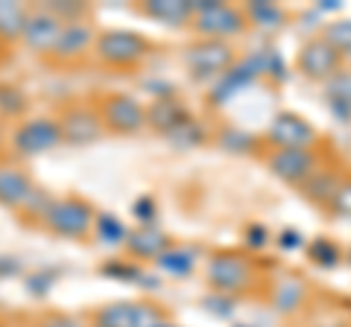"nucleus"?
Masks as SVG:
<instances>
[{
	"instance_id": "obj_29",
	"label": "nucleus",
	"mask_w": 351,
	"mask_h": 327,
	"mask_svg": "<svg viewBox=\"0 0 351 327\" xmlns=\"http://www.w3.org/2000/svg\"><path fill=\"white\" fill-rule=\"evenodd\" d=\"M328 213L337 216V220L351 222V172H346L343 181H339L334 199H331V205H328Z\"/></svg>"
},
{
	"instance_id": "obj_23",
	"label": "nucleus",
	"mask_w": 351,
	"mask_h": 327,
	"mask_svg": "<svg viewBox=\"0 0 351 327\" xmlns=\"http://www.w3.org/2000/svg\"><path fill=\"white\" fill-rule=\"evenodd\" d=\"M188 117V108H184L176 96H158L156 103L147 108V126L158 129L161 135H167L176 123H182V120Z\"/></svg>"
},
{
	"instance_id": "obj_3",
	"label": "nucleus",
	"mask_w": 351,
	"mask_h": 327,
	"mask_svg": "<svg viewBox=\"0 0 351 327\" xmlns=\"http://www.w3.org/2000/svg\"><path fill=\"white\" fill-rule=\"evenodd\" d=\"M193 32L211 41H232L249 29L243 6L226 0H193Z\"/></svg>"
},
{
	"instance_id": "obj_17",
	"label": "nucleus",
	"mask_w": 351,
	"mask_h": 327,
	"mask_svg": "<svg viewBox=\"0 0 351 327\" xmlns=\"http://www.w3.org/2000/svg\"><path fill=\"white\" fill-rule=\"evenodd\" d=\"M258 79V70H255V64H252L249 59L246 62H237L232 70H228L223 79H217L214 85H211V105H228L234 100V96L243 91V88H249L252 82Z\"/></svg>"
},
{
	"instance_id": "obj_33",
	"label": "nucleus",
	"mask_w": 351,
	"mask_h": 327,
	"mask_svg": "<svg viewBox=\"0 0 351 327\" xmlns=\"http://www.w3.org/2000/svg\"><path fill=\"white\" fill-rule=\"evenodd\" d=\"M3 50H6V44H3V41H0V59H3Z\"/></svg>"
},
{
	"instance_id": "obj_9",
	"label": "nucleus",
	"mask_w": 351,
	"mask_h": 327,
	"mask_svg": "<svg viewBox=\"0 0 351 327\" xmlns=\"http://www.w3.org/2000/svg\"><path fill=\"white\" fill-rule=\"evenodd\" d=\"M62 129L56 117L38 114L29 120H21L12 132V152L18 158H38L44 152H53L62 146Z\"/></svg>"
},
{
	"instance_id": "obj_16",
	"label": "nucleus",
	"mask_w": 351,
	"mask_h": 327,
	"mask_svg": "<svg viewBox=\"0 0 351 327\" xmlns=\"http://www.w3.org/2000/svg\"><path fill=\"white\" fill-rule=\"evenodd\" d=\"M173 243H170V237L161 231V228L156 225H135V228H129V237H126V252L132 260H156L167 252Z\"/></svg>"
},
{
	"instance_id": "obj_14",
	"label": "nucleus",
	"mask_w": 351,
	"mask_h": 327,
	"mask_svg": "<svg viewBox=\"0 0 351 327\" xmlns=\"http://www.w3.org/2000/svg\"><path fill=\"white\" fill-rule=\"evenodd\" d=\"M62 32H64V21L59 15H53L47 6H38L29 12L27 29H24V36H21V44H24L29 53H36V56H53Z\"/></svg>"
},
{
	"instance_id": "obj_7",
	"label": "nucleus",
	"mask_w": 351,
	"mask_h": 327,
	"mask_svg": "<svg viewBox=\"0 0 351 327\" xmlns=\"http://www.w3.org/2000/svg\"><path fill=\"white\" fill-rule=\"evenodd\" d=\"M47 202H50V196H44L24 170L0 164V208H9L15 213H32L38 222Z\"/></svg>"
},
{
	"instance_id": "obj_35",
	"label": "nucleus",
	"mask_w": 351,
	"mask_h": 327,
	"mask_svg": "<svg viewBox=\"0 0 351 327\" xmlns=\"http://www.w3.org/2000/svg\"><path fill=\"white\" fill-rule=\"evenodd\" d=\"M0 327H9V324H6V322H0Z\"/></svg>"
},
{
	"instance_id": "obj_20",
	"label": "nucleus",
	"mask_w": 351,
	"mask_h": 327,
	"mask_svg": "<svg viewBox=\"0 0 351 327\" xmlns=\"http://www.w3.org/2000/svg\"><path fill=\"white\" fill-rule=\"evenodd\" d=\"M196 266H199V252L191 246H170L158 260H156V269L164 272L170 278H191Z\"/></svg>"
},
{
	"instance_id": "obj_30",
	"label": "nucleus",
	"mask_w": 351,
	"mask_h": 327,
	"mask_svg": "<svg viewBox=\"0 0 351 327\" xmlns=\"http://www.w3.org/2000/svg\"><path fill=\"white\" fill-rule=\"evenodd\" d=\"M311 254L319 260V266H337L339 263V248L325 237H316L311 243Z\"/></svg>"
},
{
	"instance_id": "obj_19",
	"label": "nucleus",
	"mask_w": 351,
	"mask_h": 327,
	"mask_svg": "<svg viewBox=\"0 0 351 327\" xmlns=\"http://www.w3.org/2000/svg\"><path fill=\"white\" fill-rule=\"evenodd\" d=\"M307 298H311V289L302 278H281L276 287H272V307H276L281 315H293L299 313Z\"/></svg>"
},
{
	"instance_id": "obj_25",
	"label": "nucleus",
	"mask_w": 351,
	"mask_h": 327,
	"mask_svg": "<svg viewBox=\"0 0 351 327\" xmlns=\"http://www.w3.org/2000/svg\"><path fill=\"white\" fill-rule=\"evenodd\" d=\"M243 12L249 27L258 29H281V24L287 21V12L278 3H267V0H249V3H243Z\"/></svg>"
},
{
	"instance_id": "obj_8",
	"label": "nucleus",
	"mask_w": 351,
	"mask_h": 327,
	"mask_svg": "<svg viewBox=\"0 0 351 327\" xmlns=\"http://www.w3.org/2000/svg\"><path fill=\"white\" fill-rule=\"evenodd\" d=\"M106 126V135L132 138L147 129V105L132 94H106V100L97 103Z\"/></svg>"
},
{
	"instance_id": "obj_24",
	"label": "nucleus",
	"mask_w": 351,
	"mask_h": 327,
	"mask_svg": "<svg viewBox=\"0 0 351 327\" xmlns=\"http://www.w3.org/2000/svg\"><path fill=\"white\" fill-rule=\"evenodd\" d=\"M91 237H97V243L106 248H123L126 237H129V225L112 211H97V222H94Z\"/></svg>"
},
{
	"instance_id": "obj_22",
	"label": "nucleus",
	"mask_w": 351,
	"mask_h": 327,
	"mask_svg": "<svg viewBox=\"0 0 351 327\" xmlns=\"http://www.w3.org/2000/svg\"><path fill=\"white\" fill-rule=\"evenodd\" d=\"M32 9L27 3H18V0H0V41L3 44H12V41H21L27 29Z\"/></svg>"
},
{
	"instance_id": "obj_36",
	"label": "nucleus",
	"mask_w": 351,
	"mask_h": 327,
	"mask_svg": "<svg viewBox=\"0 0 351 327\" xmlns=\"http://www.w3.org/2000/svg\"><path fill=\"white\" fill-rule=\"evenodd\" d=\"M237 327H252V324H237Z\"/></svg>"
},
{
	"instance_id": "obj_11",
	"label": "nucleus",
	"mask_w": 351,
	"mask_h": 327,
	"mask_svg": "<svg viewBox=\"0 0 351 327\" xmlns=\"http://www.w3.org/2000/svg\"><path fill=\"white\" fill-rule=\"evenodd\" d=\"M56 120H59V129H62V140L68 146H91L100 138H106L100 108H97L94 103L64 105Z\"/></svg>"
},
{
	"instance_id": "obj_28",
	"label": "nucleus",
	"mask_w": 351,
	"mask_h": 327,
	"mask_svg": "<svg viewBox=\"0 0 351 327\" xmlns=\"http://www.w3.org/2000/svg\"><path fill=\"white\" fill-rule=\"evenodd\" d=\"M322 38L334 50L343 53V56H348L351 53V18H339V21H334V24H328L325 32H322Z\"/></svg>"
},
{
	"instance_id": "obj_26",
	"label": "nucleus",
	"mask_w": 351,
	"mask_h": 327,
	"mask_svg": "<svg viewBox=\"0 0 351 327\" xmlns=\"http://www.w3.org/2000/svg\"><path fill=\"white\" fill-rule=\"evenodd\" d=\"M325 88H328V96H331V105H334V112H346L351 114V70H339L331 82H325Z\"/></svg>"
},
{
	"instance_id": "obj_15",
	"label": "nucleus",
	"mask_w": 351,
	"mask_h": 327,
	"mask_svg": "<svg viewBox=\"0 0 351 327\" xmlns=\"http://www.w3.org/2000/svg\"><path fill=\"white\" fill-rule=\"evenodd\" d=\"M94 41H97V29L88 24V21H68L50 59L64 62V64L80 62V59H85L88 53L94 50Z\"/></svg>"
},
{
	"instance_id": "obj_6",
	"label": "nucleus",
	"mask_w": 351,
	"mask_h": 327,
	"mask_svg": "<svg viewBox=\"0 0 351 327\" xmlns=\"http://www.w3.org/2000/svg\"><path fill=\"white\" fill-rule=\"evenodd\" d=\"M322 144V135L311 120L295 112H278L269 120L267 132H263V146L269 149H302L316 152Z\"/></svg>"
},
{
	"instance_id": "obj_5",
	"label": "nucleus",
	"mask_w": 351,
	"mask_h": 327,
	"mask_svg": "<svg viewBox=\"0 0 351 327\" xmlns=\"http://www.w3.org/2000/svg\"><path fill=\"white\" fill-rule=\"evenodd\" d=\"M240 59L228 41H211L199 38L184 47V68H188L191 79L196 82H217L234 68Z\"/></svg>"
},
{
	"instance_id": "obj_27",
	"label": "nucleus",
	"mask_w": 351,
	"mask_h": 327,
	"mask_svg": "<svg viewBox=\"0 0 351 327\" xmlns=\"http://www.w3.org/2000/svg\"><path fill=\"white\" fill-rule=\"evenodd\" d=\"M164 138L173 140V146H196V144H199V140H202L205 135H202L199 123H196V120L188 114V117L182 120V123H176V126H173V129H170V132L164 135Z\"/></svg>"
},
{
	"instance_id": "obj_4",
	"label": "nucleus",
	"mask_w": 351,
	"mask_h": 327,
	"mask_svg": "<svg viewBox=\"0 0 351 327\" xmlns=\"http://www.w3.org/2000/svg\"><path fill=\"white\" fill-rule=\"evenodd\" d=\"M149 38L135 29H103L97 32L91 56L112 70H135L149 56Z\"/></svg>"
},
{
	"instance_id": "obj_31",
	"label": "nucleus",
	"mask_w": 351,
	"mask_h": 327,
	"mask_svg": "<svg viewBox=\"0 0 351 327\" xmlns=\"http://www.w3.org/2000/svg\"><path fill=\"white\" fill-rule=\"evenodd\" d=\"M36 327H88V324L71 313H44L36 322Z\"/></svg>"
},
{
	"instance_id": "obj_10",
	"label": "nucleus",
	"mask_w": 351,
	"mask_h": 327,
	"mask_svg": "<svg viewBox=\"0 0 351 327\" xmlns=\"http://www.w3.org/2000/svg\"><path fill=\"white\" fill-rule=\"evenodd\" d=\"M167 315L158 304L149 301H108L97 307L88 319V327H156Z\"/></svg>"
},
{
	"instance_id": "obj_13",
	"label": "nucleus",
	"mask_w": 351,
	"mask_h": 327,
	"mask_svg": "<svg viewBox=\"0 0 351 327\" xmlns=\"http://www.w3.org/2000/svg\"><path fill=\"white\" fill-rule=\"evenodd\" d=\"M346 56L339 50H334L322 36L316 38H307L299 56H295V70H299L307 82H331L334 76L343 70Z\"/></svg>"
},
{
	"instance_id": "obj_18",
	"label": "nucleus",
	"mask_w": 351,
	"mask_h": 327,
	"mask_svg": "<svg viewBox=\"0 0 351 327\" xmlns=\"http://www.w3.org/2000/svg\"><path fill=\"white\" fill-rule=\"evenodd\" d=\"M141 12L167 27H188L193 21V0H144Z\"/></svg>"
},
{
	"instance_id": "obj_34",
	"label": "nucleus",
	"mask_w": 351,
	"mask_h": 327,
	"mask_svg": "<svg viewBox=\"0 0 351 327\" xmlns=\"http://www.w3.org/2000/svg\"><path fill=\"white\" fill-rule=\"evenodd\" d=\"M346 62H348V64H351V53H348V56H346Z\"/></svg>"
},
{
	"instance_id": "obj_1",
	"label": "nucleus",
	"mask_w": 351,
	"mask_h": 327,
	"mask_svg": "<svg viewBox=\"0 0 351 327\" xmlns=\"http://www.w3.org/2000/svg\"><path fill=\"white\" fill-rule=\"evenodd\" d=\"M97 208L82 196H59L50 199L44 213L38 216V225L53 237L62 239H88L94 234Z\"/></svg>"
},
{
	"instance_id": "obj_12",
	"label": "nucleus",
	"mask_w": 351,
	"mask_h": 327,
	"mask_svg": "<svg viewBox=\"0 0 351 327\" xmlns=\"http://www.w3.org/2000/svg\"><path fill=\"white\" fill-rule=\"evenodd\" d=\"M322 167L319 149L316 152H302V149H269L267 152V170L278 181L290 184V187H304Z\"/></svg>"
},
{
	"instance_id": "obj_32",
	"label": "nucleus",
	"mask_w": 351,
	"mask_h": 327,
	"mask_svg": "<svg viewBox=\"0 0 351 327\" xmlns=\"http://www.w3.org/2000/svg\"><path fill=\"white\" fill-rule=\"evenodd\" d=\"M156 327H179V324H173V322H170V319H164V322H158V324H156Z\"/></svg>"
},
{
	"instance_id": "obj_21",
	"label": "nucleus",
	"mask_w": 351,
	"mask_h": 327,
	"mask_svg": "<svg viewBox=\"0 0 351 327\" xmlns=\"http://www.w3.org/2000/svg\"><path fill=\"white\" fill-rule=\"evenodd\" d=\"M343 176H346V172H339L337 167H325V164H322L319 172H316V176L302 187L304 199L328 211V205H331V199H334V193L339 187V181H343Z\"/></svg>"
},
{
	"instance_id": "obj_2",
	"label": "nucleus",
	"mask_w": 351,
	"mask_h": 327,
	"mask_svg": "<svg viewBox=\"0 0 351 327\" xmlns=\"http://www.w3.org/2000/svg\"><path fill=\"white\" fill-rule=\"evenodd\" d=\"M205 280L217 296L237 298L258 283L255 260L243 252H217L205 263Z\"/></svg>"
}]
</instances>
